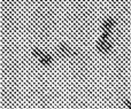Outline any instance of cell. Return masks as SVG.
I'll use <instances>...</instances> for the list:
<instances>
[{"instance_id": "4", "label": "cell", "mask_w": 131, "mask_h": 109, "mask_svg": "<svg viewBox=\"0 0 131 109\" xmlns=\"http://www.w3.org/2000/svg\"><path fill=\"white\" fill-rule=\"evenodd\" d=\"M39 60H40V63L45 67H50L51 64L53 63V57L51 56L50 54H47V53H44L43 56H41Z\"/></svg>"}, {"instance_id": "6", "label": "cell", "mask_w": 131, "mask_h": 109, "mask_svg": "<svg viewBox=\"0 0 131 109\" xmlns=\"http://www.w3.org/2000/svg\"><path fill=\"white\" fill-rule=\"evenodd\" d=\"M123 103H124V106H127L128 109H131V100H124Z\"/></svg>"}, {"instance_id": "2", "label": "cell", "mask_w": 131, "mask_h": 109, "mask_svg": "<svg viewBox=\"0 0 131 109\" xmlns=\"http://www.w3.org/2000/svg\"><path fill=\"white\" fill-rule=\"evenodd\" d=\"M114 27H115V20L113 17H107L102 23V31L104 32H109L112 33Z\"/></svg>"}, {"instance_id": "1", "label": "cell", "mask_w": 131, "mask_h": 109, "mask_svg": "<svg viewBox=\"0 0 131 109\" xmlns=\"http://www.w3.org/2000/svg\"><path fill=\"white\" fill-rule=\"evenodd\" d=\"M112 47H113V45H112V43L109 40H104V39L100 38L99 40H98L97 43V48L99 52L104 53V54H107V53L111 52Z\"/></svg>"}, {"instance_id": "5", "label": "cell", "mask_w": 131, "mask_h": 109, "mask_svg": "<svg viewBox=\"0 0 131 109\" xmlns=\"http://www.w3.org/2000/svg\"><path fill=\"white\" fill-rule=\"evenodd\" d=\"M32 54H34V56H36V57H38V59H40V57L43 56L44 52H43L41 50H39V48H35V50L32 51Z\"/></svg>"}, {"instance_id": "3", "label": "cell", "mask_w": 131, "mask_h": 109, "mask_svg": "<svg viewBox=\"0 0 131 109\" xmlns=\"http://www.w3.org/2000/svg\"><path fill=\"white\" fill-rule=\"evenodd\" d=\"M58 51H59V53L61 55H63V56H70V55L74 54V51L69 47V45H67V44H64V43H61L58 45Z\"/></svg>"}]
</instances>
